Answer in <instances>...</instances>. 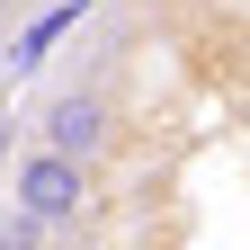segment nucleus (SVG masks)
Returning <instances> with one entry per match:
<instances>
[{
    "instance_id": "f257e3e1",
    "label": "nucleus",
    "mask_w": 250,
    "mask_h": 250,
    "mask_svg": "<svg viewBox=\"0 0 250 250\" xmlns=\"http://www.w3.org/2000/svg\"><path fill=\"white\" fill-rule=\"evenodd\" d=\"M125 125H134V116H125V99L107 81H62L54 99L36 107V143L45 152H72V161H107V152L125 143Z\"/></svg>"
},
{
    "instance_id": "7ed1b4c3",
    "label": "nucleus",
    "mask_w": 250,
    "mask_h": 250,
    "mask_svg": "<svg viewBox=\"0 0 250 250\" xmlns=\"http://www.w3.org/2000/svg\"><path fill=\"white\" fill-rule=\"evenodd\" d=\"M9 27H18V0H0V36H9Z\"/></svg>"
},
{
    "instance_id": "20e7f679",
    "label": "nucleus",
    "mask_w": 250,
    "mask_h": 250,
    "mask_svg": "<svg viewBox=\"0 0 250 250\" xmlns=\"http://www.w3.org/2000/svg\"><path fill=\"white\" fill-rule=\"evenodd\" d=\"M179 9H206V0H179Z\"/></svg>"
},
{
    "instance_id": "f03ea898",
    "label": "nucleus",
    "mask_w": 250,
    "mask_h": 250,
    "mask_svg": "<svg viewBox=\"0 0 250 250\" xmlns=\"http://www.w3.org/2000/svg\"><path fill=\"white\" fill-rule=\"evenodd\" d=\"M89 170H99V161H72V152H18V224H81V214H89V188H99V179H89Z\"/></svg>"
}]
</instances>
